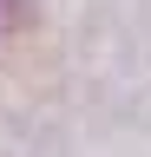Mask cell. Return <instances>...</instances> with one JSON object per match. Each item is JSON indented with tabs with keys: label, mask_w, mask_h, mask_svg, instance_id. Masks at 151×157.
I'll return each instance as SVG.
<instances>
[{
	"label": "cell",
	"mask_w": 151,
	"mask_h": 157,
	"mask_svg": "<svg viewBox=\"0 0 151 157\" xmlns=\"http://www.w3.org/2000/svg\"><path fill=\"white\" fill-rule=\"evenodd\" d=\"M20 20H33V7H26V0H0V33H13Z\"/></svg>",
	"instance_id": "6da1fadb"
}]
</instances>
